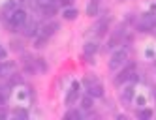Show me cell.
Returning a JSON list of instances; mask_svg holds the SVG:
<instances>
[{
    "mask_svg": "<svg viewBox=\"0 0 156 120\" xmlns=\"http://www.w3.org/2000/svg\"><path fill=\"white\" fill-rule=\"evenodd\" d=\"M27 23V13H25V9H15V12L9 15V28H12V32H17L21 26H23Z\"/></svg>",
    "mask_w": 156,
    "mask_h": 120,
    "instance_id": "1",
    "label": "cell"
},
{
    "mask_svg": "<svg viewBox=\"0 0 156 120\" xmlns=\"http://www.w3.org/2000/svg\"><path fill=\"white\" fill-rule=\"evenodd\" d=\"M126 58H128V53H126L124 49H119V51H115V53H113V57H111V60H109V68H111V70H117V68H120L122 64L126 62Z\"/></svg>",
    "mask_w": 156,
    "mask_h": 120,
    "instance_id": "2",
    "label": "cell"
},
{
    "mask_svg": "<svg viewBox=\"0 0 156 120\" xmlns=\"http://www.w3.org/2000/svg\"><path fill=\"white\" fill-rule=\"evenodd\" d=\"M85 84H87L88 94H90V96H96V98H102V96H104V86L100 84L98 81H94V79H87Z\"/></svg>",
    "mask_w": 156,
    "mask_h": 120,
    "instance_id": "3",
    "label": "cell"
},
{
    "mask_svg": "<svg viewBox=\"0 0 156 120\" xmlns=\"http://www.w3.org/2000/svg\"><path fill=\"white\" fill-rule=\"evenodd\" d=\"M21 32H23V36H27V38H34L38 34V25L36 23H25L21 26Z\"/></svg>",
    "mask_w": 156,
    "mask_h": 120,
    "instance_id": "4",
    "label": "cell"
},
{
    "mask_svg": "<svg viewBox=\"0 0 156 120\" xmlns=\"http://www.w3.org/2000/svg\"><path fill=\"white\" fill-rule=\"evenodd\" d=\"M57 30H58V25H53V23H51V25H45V26H43V28L40 30V34H41L43 38H51Z\"/></svg>",
    "mask_w": 156,
    "mask_h": 120,
    "instance_id": "5",
    "label": "cell"
},
{
    "mask_svg": "<svg viewBox=\"0 0 156 120\" xmlns=\"http://www.w3.org/2000/svg\"><path fill=\"white\" fill-rule=\"evenodd\" d=\"M98 51V45L94 41H88V43H85V54L87 57H92V54Z\"/></svg>",
    "mask_w": 156,
    "mask_h": 120,
    "instance_id": "6",
    "label": "cell"
},
{
    "mask_svg": "<svg viewBox=\"0 0 156 120\" xmlns=\"http://www.w3.org/2000/svg\"><path fill=\"white\" fill-rule=\"evenodd\" d=\"M13 71V64L12 62H2L0 64V75H8Z\"/></svg>",
    "mask_w": 156,
    "mask_h": 120,
    "instance_id": "7",
    "label": "cell"
},
{
    "mask_svg": "<svg viewBox=\"0 0 156 120\" xmlns=\"http://www.w3.org/2000/svg\"><path fill=\"white\" fill-rule=\"evenodd\" d=\"M98 9H100L98 2H90V4H88V8H87V13L90 15V17H94V15L98 13Z\"/></svg>",
    "mask_w": 156,
    "mask_h": 120,
    "instance_id": "8",
    "label": "cell"
},
{
    "mask_svg": "<svg viewBox=\"0 0 156 120\" xmlns=\"http://www.w3.org/2000/svg\"><path fill=\"white\" fill-rule=\"evenodd\" d=\"M81 107L85 109V111H90V109H92V100H90V96H87V98H83V100H81Z\"/></svg>",
    "mask_w": 156,
    "mask_h": 120,
    "instance_id": "9",
    "label": "cell"
},
{
    "mask_svg": "<svg viewBox=\"0 0 156 120\" xmlns=\"http://www.w3.org/2000/svg\"><path fill=\"white\" fill-rule=\"evenodd\" d=\"M75 17H77V9H73V8H72V9H66V12H64V19H70V21H72V19H75Z\"/></svg>",
    "mask_w": 156,
    "mask_h": 120,
    "instance_id": "10",
    "label": "cell"
},
{
    "mask_svg": "<svg viewBox=\"0 0 156 120\" xmlns=\"http://www.w3.org/2000/svg\"><path fill=\"white\" fill-rule=\"evenodd\" d=\"M45 41H47V38H43V36H40L38 39H36V43H34V47H43V45H45Z\"/></svg>",
    "mask_w": 156,
    "mask_h": 120,
    "instance_id": "11",
    "label": "cell"
},
{
    "mask_svg": "<svg viewBox=\"0 0 156 120\" xmlns=\"http://www.w3.org/2000/svg\"><path fill=\"white\" fill-rule=\"evenodd\" d=\"M137 116H139V118H151V116H152V111H149V109H147V111H139Z\"/></svg>",
    "mask_w": 156,
    "mask_h": 120,
    "instance_id": "12",
    "label": "cell"
},
{
    "mask_svg": "<svg viewBox=\"0 0 156 120\" xmlns=\"http://www.w3.org/2000/svg\"><path fill=\"white\" fill-rule=\"evenodd\" d=\"M6 58H8V51H6L2 45H0V62H4Z\"/></svg>",
    "mask_w": 156,
    "mask_h": 120,
    "instance_id": "13",
    "label": "cell"
},
{
    "mask_svg": "<svg viewBox=\"0 0 156 120\" xmlns=\"http://www.w3.org/2000/svg\"><path fill=\"white\" fill-rule=\"evenodd\" d=\"M66 118H81V113H77V111H70V113H66Z\"/></svg>",
    "mask_w": 156,
    "mask_h": 120,
    "instance_id": "14",
    "label": "cell"
},
{
    "mask_svg": "<svg viewBox=\"0 0 156 120\" xmlns=\"http://www.w3.org/2000/svg\"><path fill=\"white\" fill-rule=\"evenodd\" d=\"M72 2H73V0H60V4H62V6H70Z\"/></svg>",
    "mask_w": 156,
    "mask_h": 120,
    "instance_id": "15",
    "label": "cell"
},
{
    "mask_svg": "<svg viewBox=\"0 0 156 120\" xmlns=\"http://www.w3.org/2000/svg\"><path fill=\"white\" fill-rule=\"evenodd\" d=\"M4 103V98H2V94H0V105H2Z\"/></svg>",
    "mask_w": 156,
    "mask_h": 120,
    "instance_id": "16",
    "label": "cell"
},
{
    "mask_svg": "<svg viewBox=\"0 0 156 120\" xmlns=\"http://www.w3.org/2000/svg\"><path fill=\"white\" fill-rule=\"evenodd\" d=\"M92 2H100V0H92Z\"/></svg>",
    "mask_w": 156,
    "mask_h": 120,
    "instance_id": "17",
    "label": "cell"
}]
</instances>
